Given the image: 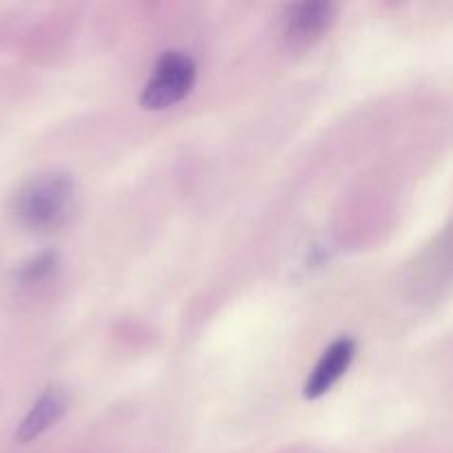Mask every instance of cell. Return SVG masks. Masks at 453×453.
<instances>
[{
	"label": "cell",
	"instance_id": "cell-5",
	"mask_svg": "<svg viewBox=\"0 0 453 453\" xmlns=\"http://www.w3.org/2000/svg\"><path fill=\"white\" fill-rule=\"evenodd\" d=\"M66 407H69L66 392H62L60 388L44 389L38 401L27 411L25 418L20 420V425H18V442H34L35 438L42 436L47 429H51L65 416Z\"/></svg>",
	"mask_w": 453,
	"mask_h": 453
},
{
	"label": "cell",
	"instance_id": "cell-6",
	"mask_svg": "<svg viewBox=\"0 0 453 453\" xmlns=\"http://www.w3.org/2000/svg\"><path fill=\"white\" fill-rule=\"evenodd\" d=\"M53 270H56V257H53L51 252H44V255H38L35 259H31L27 265H22L20 281L22 283L42 281V279L51 277Z\"/></svg>",
	"mask_w": 453,
	"mask_h": 453
},
{
	"label": "cell",
	"instance_id": "cell-2",
	"mask_svg": "<svg viewBox=\"0 0 453 453\" xmlns=\"http://www.w3.org/2000/svg\"><path fill=\"white\" fill-rule=\"evenodd\" d=\"M197 65L181 49H168L157 58L153 73L142 88L140 104L146 111H164L184 100L195 87Z\"/></svg>",
	"mask_w": 453,
	"mask_h": 453
},
{
	"label": "cell",
	"instance_id": "cell-1",
	"mask_svg": "<svg viewBox=\"0 0 453 453\" xmlns=\"http://www.w3.org/2000/svg\"><path fill=\"white\" fill-rule=\"evenodd\" d=\"M75 206V181L69 173L35 175L18 190L13 212L25 228L53 233L69 221Z\"/></svg>",
	"mask_w": 453,
	"mask_h": 453
},
{
	"label": "cell",
	"instance_id": "cell-3",
	"mask_svg": "<svg viewBox=\"0 0 453 453\" xmlns=\"http://www.w3.org/2000/svg\"><path fill=\"white\" fill-rule=\"evenodd\" d=\"M339 16L334 3H296L288 4L283 13V35L295 49H303L321 40Z\"/></svg>",
	"mask_w": 453,
	"mask_h": 453
},
{
	"label": "cell",
	"instance_id": "cell-4",
	"mask_svg": "<svg viewBox=\"0 0 453 453\" xmlns=\"http://www.w3.org/2000/svg\"><path fill=\"white\" fill-rule=\"evenodd\" d=\"M354 357H357V341L352 336H341L336 339L330 348L323 352L314 370L303 383V396L308 401H317V398L326 396L336 383L345 376V372L352 365Z\"/></svg>",
	"mask_w": 453,
	"mask_h": 453
}]
</instances>
